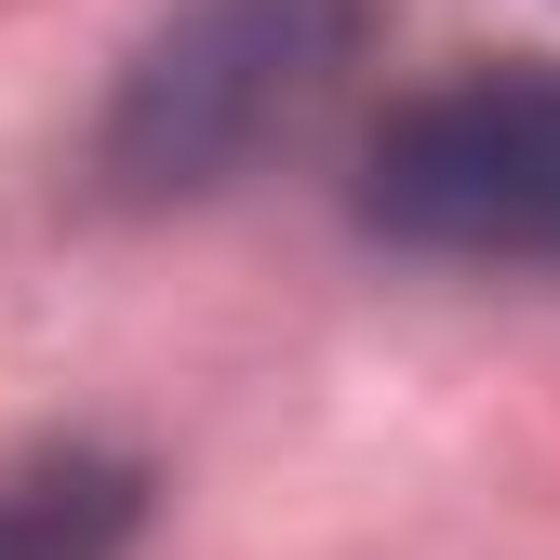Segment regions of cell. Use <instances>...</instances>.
Instances as JSON below:
<instances>
[{
	"label": "cell",
	"mask_w": 560,
	"mask_h": 560,
	"mask_svg": "<svg viewBox=\"0 0 560 560\" xmlns=\"http://www.w3.org/2000/svg\"><path fill=\"white\" fill-rule=\"evenodd\" d=\"M347 54H361V0H187L107 107V174L148 200L228 187L267 133H294L334 94Z\"/></svg>",
	"instance_id": "obj_1"
},
{
	"label": "cell",
	"mask_w": 560,
	"mask_h": 560,
	"mask_svg": "<svg viewBox=\"0 0 560 560\" xmlns=\"http://www.w3.org/2000/svg\"><path fill=\"white\" fill-rule=\"evenodd\" d=\"M361 228L441 267H560V67H467L361 161Z\"/></svg>",
	"instance_id": "obj_2"
},
{
	"label": "cell",
	"mask_w": 560,
	"mask_h": 560,
	"mask_svg": "<svg viewBox=\"0 0 560 560\" xmlns=\"http://www.w3.org/2000/svg\"><path fill=\"white\" fill-rule=\"evenodd\" d=\"M133 521H148V467H120V454L0 467V560H120Z\"/></svg>",
	"instance_id": "obj_3"
}]
</instances>
